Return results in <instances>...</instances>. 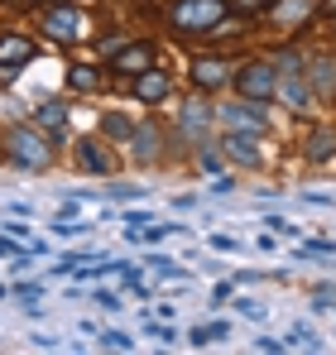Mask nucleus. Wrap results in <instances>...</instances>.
<instances>
[{"mask_svg": "<svg viewBox=\"0 0 336 355\" xmlns=\"http://www.w3.org/2000/svg\"><path fill=\"white\" fill-rule=\"evenodd\" d=\"M5 154H10L19 168H49V164H53V144H49L39 130H29V125H15V130L5 135Z\"/></svg>", "mask_w": 336, "mask_h": 355, "instance_id": "1", "label": "nucleus"}, {"mask_svg": "<svg viewBox=\"0 0 336 355\" xmlns=\"http://www.w3.org/2000/svg\"><path fill=\"white\" fill-rule=\"evenodd\" d=\"M226 19V0H178L173 5V29L197 34V29H217Z\"/></svg>", "mask_w": 336, "mask_h": 355, "instance_id": "2", "label": "nucleus"}, {"mask_svg": "<svg viewBox=\"0 0 336 355\" xmlns=\"http://www.w3.org/2000/svg\"><path fill=\"white\" fill-rule=\"evenodd\" d=\"M235 87H240V96H250V101L274 96V87H279L274 62H245V67H240V77H235Z\"/></svg>", "mask_w": 336, "mask_h": 355, "instance_id": "3", "label": "nucleus"}, {"mask_svg": "<svg viewBox=\"0 0 336 355\" xmlns=\"http://www.w3.org/2000/svg\"><path fill=\"white\" fill-rule=\"evenodd\" d=\"M49 34H53L58 44H77L82 39V15L67 10V5H53L49 10Z\"/></svg>", "mask_w": 336, "mask_h": 355, "instance_id": "4", "label": "nucleus"}, {"mask_svg": "<svg viewBox=\"0 0 336 355\" xmlns=\"http://www.w3.org/2000/svg\"><path fill=\"white\" fill-rule=\"evenodd\" d=\"M144 67H154V44H125L115 53V72L120 77H140Z\"/></svg>", "mask_w": 336, "mask_h": 355, "instance_id": "5", "label": "nucleus"}, {"mask_svg": "<svg viewBox=\"0 0 336 355\" xmlns=\"http://www.w3.org/2000/svg\"><path fill=\"white\" fill-rule=\"evenodd\" d=\"M168 92H173V77L159 72V67H144V72L135 77V96H140V101H164Z\"/></svg>", "mask_w": 336, "mask_h": 355, "instance_id": "6", "label": "nucleus"}, {"mask_svg": "<svg viewBox=\"0 0 336 355\" xmlns=\"http://www.w3.org/2000/svg\"><path fill=\"white\" fill-rule=\"evenodd\" d=\"M159 139H164V130H159V125H135V130H130L135 159H140V164H154V159H159Z\"/></svg>", "mask_w": 336, "mask_h": 355, "instance_id": "7", "label": "nucleus"}, {"mask_svg": "<svg viewBox=\"0 0 336 355\" xmlns=\"http://www.w3.org/2000/svg\"><path fill=\"white\" fill-rule=\"evenodd\" d=\"M29 58H34V44H29L24 34H5V39H0V67L15 72V67H24Z\"/></svg>", "mask_w": 336, "mask_h": 355, "instance_id": "8", "label": "nucleus"}, {"mask_svg": "<svg viewBox=\"0 0 336 355\" xmlns=\"http://www.w3.org/2000/svg\"><path fill=\"white\" fill-rule=\"evenodd\" d=\"M221 120L230 125V130H250V135L264 130V116H260L255 106H245V101H240V106H221Z\"/></svg>", "mask_w": 336, "mask_h": 355, "instance_id": "9", "label": "nucleus"}, {"mask_svg": "<svg viewBox=\"0 0 336 355\" xmlns=\"http://www.w3.org/2000/svg\"><path fill=\"white\" fill-rule=\"evenodd\" d=\"M226 77H230V72H226V62H221V58H202L197 67H192V82H197L202 92H217Z\"/></svg>", "mask_w": 336, "mask_h": 355, "instance_id": "10", "label": "nucleus"}, {"mask_svg": "<svg viewBox=\"0 0 336 355\" xmlns=\"http://www.w3.org/2000/svg\"><path fill=\"white\" fill-rule=\"evenodd\" d=\"M77 159H82V168H92V173H111L115 159L96 144V139H82V149H77Z\"/></svg>", "mask_w": 336, "mask_h": 355, "instance_id": "11", "label": "nucleus"}, {"mask_svg": "<svg viewBox=\"0 0 336 355\" xmlns=\"http://www.w3.org/2000/svg\"><path fill=\"white\" fill-rule=\"evenodd\" d=\"M308 82H312V92L332 96V92H336V62L332 58H317L312 67H308Z\"/></svg>", "mask_w": 336, "mask_h": 355, "instance_id": "12", "label": "nucleus"}, {"mask_svg": "<svg viewBox=\"0 0 336 355\" xmlns=\"http://www.w3.org/2000/svg\"><path fill=\"white\" fill-rule=\"evenodd\" d=\"M274 92H279V96L288 101V106H293V111H308V96H312V92L298 82V72H283V82L274 87Z\"/></svg>", "mask_w": 336, "mask_h": 355, "instance_id": "13", "label": "nucleus"}, {"mask_svg": "<svg viewBox=\"0 0 336 355\" xmlns=\"http://www.w3.org/2000/svg\"><path fill=\"white\" fill-rule=\"evenodd\" d=\"M308 159H312V164L336 159V135L332 130H312V135H308Z\"/></svg>", "mask_w": 336, "mask_h": 355, "instance_id": "14", "label": "nucleus"}, {"mask_svg": "<svg viewBox=\"0 0 336 355\" xmlns=\"http://www.w3.org/2000/svg\"><path fill=\"white\" fill-rule=\"evenodd\" d=\"M226 154H230L235 164H255V159H260L255 139H250V135H240V130H230V135H226Z\"/></svg>", "mask_w": 336, "mask_h": 355, "instance_id": "15", "label": "nucleus"}, {"mask_svg": "<svg viewBox=\"0 0 336 355\" xmlns=\"http://www.w3.org/2000/svg\"><path fill=\"white\" fill-rule=\"evenodd\" d=\"M183 130H187V139H202V130H207V106L202 101L183 106Z\"/></svg>", "mask_w": 336, "mask_h": 355, "instance_id": "16", "label": "nucleus"}, {"mask_svg": "<svg viewBox=\"0 0 336 355\" xmlns=\"http://www.w3.org/2000/svg\"><path fill=\"white\" fill-rule=\"evenodd\" d=\"M67 82H72V92H96V87H101V72H96V67H72Z\"/></svg>", "mask_w": 336, "mask_h": 355, "instance_id": "17", "label": "nucleus"}, {"mask_svg": "<svg viewBox=\"0 0 336 355\" xmlns=\"http://www.w3.org/2000/svg\"><path fill=\"white\" fill-rule=\"evenodd\" d=\"M62 120H67V106H62V101H44V106H39V125L62 130Z\"/></svg>", "mask_w": 336, "mask_h": 355, "instance_id": "18", "label": "nucleus"}, {"mask_svg": "<svg viewBox=\"0 0 336 355\" xmlns=\"http://www.w3.org/2000/svg\"><path fill=\"white\" fill-rule=\"evenodd\" d=\"M274 15H279L283 24H293V19L308 15V0H283V5H274Z\"/></svg>", "mask_w": 336, "mask_h": 355, "instance_id": "19", "label": "nucleus"}, {"mask_svg": "<svg viewBox=\"0 0 336 355\" xmlns=\"http://www.w3.org/2000/svg\"><path fill=\"white\" fill-rule=\"evenodd\" d=\"M226 336V322H212V327H197L192 331V346H207V341H221Z\"/></svg>", "mask_w": 336, "mask_h": 355, "instance_id": "20", "label": "nucleus"}, {"mask_svg": "<svg viewBox=\"0 0 336 355\" xmlns=\"http://www.w3.org/2000/svg\"><path fill=\"white\" fill-rule=\"evenodd\" d=\"M106 135H125V139H130V120L125 116H106Z\"/></svg>", "mask_w": 336, "mask_h": 355, "instance_id": "21", "label": "nucleus"}, {"mask_svg": "<svg viewBox=\"0 0 336 355\" xmlns=\"http://www.w3.org/2000/svg\"><path fill=\"white\" fill-rule=\"evenodd\" d=\"M106 346H111V351H130V346H135V341H130V336H125V331H106Z\"/></svg>", "mask_w": 336, "mask_h": 355, "instance_id": "22", "label": "nucleus"}, {"mask_svg": "<svg viewBox=\"0 0 336 355\" xmlns=\"http://www.w3.org/2000/svg\"><path fill=\"white\" fill-rule=\"evenodd\" d=\"M226 5H240V10H264L269 0H226Z\"/></svg>", "mask_w": 336, "mask_h": 355, "instance_id": "23", "label": "nucleus"}, {"mask_svg": "<svg viewBox=\"0 0 336 355\" xmlns=\"http://www.w3.org/2000/svg\"><path fill=\"white\" fill-rule=\"evenodd\" d=\"M0 254H19V250H15V245H10V240H0Z\"/></svg>", "mask_w": 336, "mask_h": 355, "instance_id": "24", "label": "nucleus"}, {"mask_svg": "<svg viewBox=\"0 0 336 355\" xmlns=\"http://www.w3.org/2000/svg\"><path fill=\"white\" fill-rule=\"evenodd\" d=\"M44 5H67V0H44Z\"/></svg>", "mask_w": 336, "mask_h": 355, "instance_id": "25", "label": "nucleus"}, {"mask_svg": "<svg viewBox=\"0 0 336 355\" xmlns=\"http://www.w3.org/2000/svg\"><path fill=\"white\" fill-rule=\"evenodd\" d=\"M327 10H332V15H336V0H327Z\"/></svg>", "mask_w": 336, "mask_h": 355, "instance_id": "26", "label": "nucleus"}]
</instances>
